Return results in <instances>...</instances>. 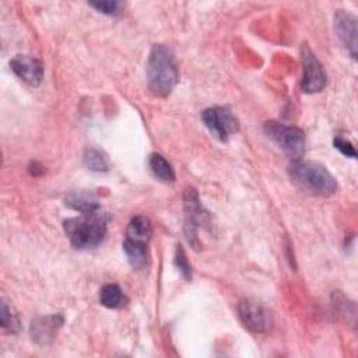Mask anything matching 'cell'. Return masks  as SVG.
<instances>
[{"label":"cell","mask_w":358,"mask_h":358,"mask_svg":"<svg viewBox=\"0 0 358 358\" xmlns=\"http://www.w3.org/2000/svg\"><path fill=\"white\" fill-rule=\"evenodd\" d=\"M179 78L178 67L171 49L165 45H154L147 62V85L154 96L165 98L171 94Z\"/></svg>","instance_id":"cell-1"},{"label":"cell","mask_w":358,"mask_h":358,"mask_svg":"<svg viewBox=\"0 0 358 358\" xmlns=\"http://www.w3.org/2000/svg\"><path fill=\"white\" fill-rule=\"evenodd\" d=\"M66 235L77 249H90L98 246L106 234V218L102 214H83L63 222Z\"/></svg>","instance_id":"cell-2"},{"label":"cell","mask_w":358,"mask_h":358,"mask_svg":"<svg viewBox=\"0 0 358 358\" xmlns=\"http://www.w3.org/2000/svg\"><path fill=\"white\" fill-rule=\"evenodd\" d=\"M289 175L301 187L317 196H331L337 190L336 179L319 162L294 159L289 164Z\"/></svg>","instance_id":"cell-3"},{"label":"cell","mask_w":358,"mask_h":358,"mask_svg":"<svg viewBox=\"0 0 358 358\" xmlns=\"http://www.w3.org/2000/svg\"><path fill=\"white\" fill-rule=\"evenodd\" d=\"M264 130L267 136L289 157L301 159L305 148V134L301 129L294 126H285L278 122H266Z\"/></svg>","instance_id":"cell-4"},{"label":"cell","mask_w":358,"mask_h":358,"mask_svg":"<svg viewBox=\"0 0 358 358\" xmlns=\"http://www.w3.org/2000/svg\"><path fill=\"white\" fill-rule=\"evenodd\" d=\"M183 203H185V234L189 243L196 250H199L201 245L197 236V228L206 222L207 215L200 204L199 194L193 187H189L185 190Z\"/></svg>","instance_id":"cell-5"},{"label":"cell","mask_w":358,"mask_h":358,"mask_svg":"<svg viewBox=\"0 0 358 358\" xmlns=\"http://www.w3.org/2000/svg\"><path fill=\"white\" fill-rule=\"evenodd\" d=\"M201 119L206 127L211 134L220 141H227L228 137L238 131L239 122L238 119L225 108L214 106L203 110Z\"/></svg>","instance_id":"cell-6"},{"label":"cell","mask_w":358,"mask_h":358,"mask_svg":"<svg viewBox=\"0 0 358 358\" xmlns=\"http://www.w3.org/2000/svg\"><path fill=\"white\" fill-rule=\"evenodd\" d=\"M301 56H302V66H303V74H302V83L301 88L306 94H315L320 92L326 87V73L320 64V62L316 59V56L310 52V49L303 45L301 48Z\"/></svg>","instance_id":"cell-7"},{"label":"cell","mask_w":358,"mask_h":358,"mask_svg":"<svg viewBox=\"0 0 358 358\" xmlns=\"http://www.w3.org/2000/svg\"><path fill=\"white\" fill-rule=\"evenodd\" d=\"M238 313L243 326L255 333H267L273 324L270 312L256 301H241L238 305Z\"/></svg>","instance_id":"cell-8"},{"label":"cell","mask_w":358,"mask_h":358,"mask_svg":"<svg viewBox=\"0 0 358 358\" xmlns=\"http://www.w3.org/2000/svg\"><path fill=\"white\" fill-rule=\"evenodd\" d=\"M64 317L60 313L39 316L31 323V338L38 345H48L53 341L57 330L62 327Z\"/></svg>","instance_id":"cell-9"},{"label":"cell","mask_w":358,"mask_h":358,"mask_svg":"<svg viewBox=\"0 0 358 358\" xmlns=\"http://www.w3.org/2000/svg\"><path fill=\"white\" fill-rule=\"evenodd\" d=\"M11 70L27 84L39 85L43 78V66L41 60L29 55H18L10 62Z\"/></svg>","instance_id":"cell-10"},{"label":"cell","mask_w":358,"mask_h":358,"mask_svg":"<svg viewBox=\"0 0 358 358\" xmlns=\"http://www.w3.org/2000/svg\"><path fill=\"white\" fill-rule=\"evenodd\" d=\"M334 29L337 36L350 50L351 56H357V20L347 11L338 10L334 15Z\"/></svg>","instance_id":"cell-11"},{"label":"cell","mask_w":358,"mask_h":358,"mask_svg":"<svg viewBox=\"0 0 358 358\" xmlns=\"http://www.w3.org/2000/svg\"><path fill=\"white\" fill-rule=\"evenodd\" d=\"M67 207L81 213V214H92L99 210L98 197L92 192H73L69 193L64 199Z\"/></svg>","instance_id":"cell-12"},{"label":"cell","mask_w":358,"mask_h":358,"mask_svg":"<svg viewBox=\"0 0 358 358\" xmlns=\"http://www.w3.org/2000/svg\"><path fill=\"white\" fill-rule=\"evenodd\" d=\"M123 252L127 257V262L134 270H144L148 263V253H147V243L134 241L127 238L122 243Z\"/></svg>","instance_id":"cell-13"},{"label":"cell","mask_w":358,"mask_h":358,"mask_svg":"<svg viewBox=\"0 0 358 358\" xmlns=\"http://www.w3.org/2000/svg\"><path fill=\"white\" fill-rule=\"evenodd\" d=\"M99 301L106 308L117 309L126 305L127 298L117 284H105L99 291Z\"/></svg>","instance_id":"cell-14"},{"label":"cell","mask_w":358,"mask_h":358,"mask_svg":"<svg viewBox=\"0 0 358 358\" xmlns=\"http://www.w3.org/2000/svg\"><path fill=\"white\" fill-rule=\"evenodd\" d=\"M151 236L150 220L144 215H136L131 218L127 228V238L147 243Z\"/></svg>","instance_id":"cell-15"},{"label":"cell","mask_w":358,"mask_h":358,"mask_svg":"<svg viewBox=\"0 0 358 358\" xmlns=\"http://www.w3.org/2000/svg\"><path fill=\"white\" fill-rule=\"evenodd\" d=\"M148 165L151 172L164 182H173L175 180V172L171 166V164L159 154H152L148 159Z\"/></svg>","instance_id":"cell-16"},{"label":"cell","mask_w":358,"mask_h":358,"mask_svg":"<svg viewBox=\"0 0 358 358\" xmlns=\"http://www.w3.org/2000/svg\"><path fill=\"white\" fill-rule=\"evenodd\" d=\"M83 161H84V165L94 172H106L109 169V161L106 155L96 148H88L84 152Z\"/></svg>","instance_id":"cell-17"},{"label":"cell","mask_w":358,"mask_h":358,"mask_svg":"<svg viewBox=\"0 0 358 358\" xmlns=\"http://www.w3.org/2000/svg\"><path fill=\"white\" fill-rule=\"evenodd\" d=\"M0 323L4 329L10 330L11 333H15L18 330V319L15 316V313H13V310L7 306V303L3 301L1 302V310H0Z\"/></svg>","instance_id":"cell-18"},{"label":"cell","mask_w":358,"mask_h":358,"mask_svg":"<svg viewBox=\"0 0 358 358\" xmlns=\"http://www.w3.org/2000/svg\"><path fill=\"white\" fill-rule=\"evenodd\" d=\"M91 7L96 8L99 13L106 15H115L120 13V3L119 1H91Z\"/></svg>","instance_id":"cell-19"},{"label":"cell","mask_w":358,"mask_h":358,"mask_svg":"<svg viewBox=\"0 0 358 358\" xmlns=\"http://www.w3.org/2000/svg\"><path fill=\"white\" fill-rule=\"evenodd\" d=\"M175 264L178 266V268L180 270V273L183 274L185 278L190 280L192 278V268H190V264L186 259V255L183 252L182 248H176V256H175Z\"/></svg>","instance_id":"cell-20"},{"label":"cell","mask_w":358,"mask_h":358,"mask_svg":"<svg viewBox=\"0 0 358 358\" xmlns=\"http://www.w3.org/2000/svg\"><path fill=\"white\" fill-rule=\"evenodd\" d=\"M333 144H334V147H336L341 154H344L345 157H351V158H355V157H357V151H355L354 145H352L350 141H347V140H344V138H341V137H336L334 141H333Z\"/></svg>","instance_id":"cell-21"},{"label":"cell","mask_w":358,"mask_h":358,"mask_svg":"<svg viewBox=\"0 0 358 358\" xmlns=\"http://www.w3.org/2000/svg\"><path fill=\"white\" fill-rule=\"evenodd\" d=\"M29 172L34 176H39V175H42L45 172V168L42 165H39L38 162H34V164L29 165Z\"/></svg>","instance_id":"cell-22"}]
</instances>
